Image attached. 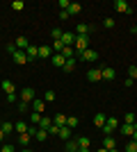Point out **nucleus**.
<instances>
[{
    "instance_id": "nucleus-1",
    "label": "nucleus",
    "mask_w": 137,
    "mask_h": 152,
    "mask_svg": "<svg viewBox=\"0 0 137 152\" xmlns=\"http://www.w3.org/2000/svg\"><path fill=\"white\" fill-rule=\"evenodd\" d=\"M117 129H119V121L114 118V116H110V118L105 121V125H103V134H105V136H112Z\"/></svg>"
},
{
    "instance_id": "nucleus-2",
    "label": "nucleus",
    "mask_w": 137,
    "mask_h": 152,
    "mask_svg": "<svg viewBox=\"0 0 137 152\" xmlns=\"http://www.w3.org/2000/svg\"><path fill=\"white\" fill-rule=\"evenodd\" d=\"M78 57L82 59V61H96V59H98V52H96V50H89V48H87V50L78 52Z\"/></svg>"
},
{
    "instance_id": "nucleus-3",
    "label": "nucleus",
    "mask_w": 137,
    "mask_h": 152,
    "mask_svg": "<svg viewBox=\"0 0 137 152\" xmlns=\"http://www.w3.org/2000/svg\"><path fill=\"white\" fill-rule=\"evenodd\" d=\"M19 98H21V102H27V104H30V102L34 100V89H32V86H25V89L21 91Z\"/></svg>"
},
{
    "instance_id": "nucleus-4",
    "label": "nucleus",
    "mask_w": 137,
    "mask_h": 152,
    "mask_svg": "<svg viewBox=\"0 0 137 152\" xmlns=\"http://www.w3.org/2000/svg\"><path fill=\"white\" fill-rule=\"evenodd\" d=\"M114 9H117L119 14H130L133 12V7H128L126 0H114Z\"/></svg>"
},
{
    "instance_id": "nucleus-5",
    "label": "nucleus",
    "mask_w": 137,
    "mask_h": 152,
    "mask_svg": "<svg viewBox=\"0 0 137 152\" xmlns=\"http://www.w3.org/2000/svg\"><path fill=\"white\" fill-rule=\"evenodd\" d=\"M101 77L110 82V80H114V77H117V70H114V68H110V66H105V68H101Z\"/></svg>"
},
{
    "instance_id": "nucleus-6",
    "label": "nucleus",
    "mask_w": 137,
    "mask_h": 152,
    "mask_svg": "<svg viewBox=\"0 0 137 152\" xmlns=\"http://www.w3.org/2000/svg\"><path fill=\"white\" fill-rule=\"evenodd\" d=\"M50 64H53V66H55V68H64V64H66V59L62 57V55H59V52H55V55H53V57H50Z\"/></svg>"
},
{
    "instance_id": "nucleus-7",
    "label": "nucleus",
    "mask_w": 137,
    "mask_h": 152,
    "mask_svg": "<svg viewBox=\"0 0 137 152\" xmlns=\"http://www.w3.org/2000/svg\"><path fill=\"white\" fill-rule=\"evenodd\" d=\"M87 43H89V41H87V37H76V52H82V50H87Z\"/></svg>"
},
{
    "instance_id": "nucleus-8",
    "label": "nucleus",
    "mask_w": 137,
    "mask_h": 152,
    "mask_svg": "<svg viewBox=\"0 0 137 152\" xmlns=\"http://www.w3.org/2000/svg\"><path fill=\"white\" fill-rule=\"evenodd\" d=\"M91 32V25H87V23H80V25H76V37H87Z\"/></svg>"
},
{
    "instance_id": "nucleus-9",
    "label": "nucleus",
    "mask_w": 137,
    "mask_h": 152,
    "mask_svg": "<svg viewBox=\"0 0 137 152\" xmlns=\"http://www.w3.org/2000/svg\"><path fill=\"white\" fill-rule=\"evenodd\" d=\"M14 61L19 64V66L27 64V55H25V50H16V52H14Z\"/></svg>"
},
{
    "instance_id": "nucleus-10",
    "label": "nucleus",
    "mask_w": 137,
    "mask_h": 152,
    "mask_svg": "<svg viewBox=\"0 0 137 152\" xmlns=\"http://www.w3.org/2000/svg\"><path fill=\"white\" fill-rule=\"evenodd\" d=\"M87 80L89 82H101L103 77H101V68H91L89 73H87Z\"/></svg>"
},
{
    "instance_id": "nucleus-11",
    "label": "nucleus",
    "mask_w": 137,
    "mask_h": 152,
    "mask_svg": "<svg viewBox=\"0 0 137 152\" xmlns=\"http://www.w3.org/2000/svg\"><path fill=\"white\" fill-rule=\"evenodd\" d=\"M44 107H46L44 98H34V100H32V109L37 111V114H44Z\"/></svg>"
},
{
    "instance_id": "nucleus-12",
    "label": "nucleus",
    "mask_w": 137,
    "mask_h": 152,
    "mask_svg": "<svg viewBox=\"0 0 137 152\" xmlns=\"http://www.w3.org/2000/svg\"><path fill=\"white\" fill-rule=\"evenodd\" d=\"M119 132L124 134V136H133V134H135V125H128V123H124V125H119Z\"/></svg>"
},
{
    "instance_id": "nucleus-13",
    "label": "nucleus",
    "mask_w": 137,
    "mask_h": 152,
    "mask_svg": "<svg viewBox=\"0 0 137 152\" xmlns=\"http://www.w3.org/2000/svg\"><path fill=\"white\" fill-rule=\"evenodd\" d=\"M62 43L64 45L76 43V32H64V34H62Z\"/></svg>"
},
{
    "instance_id": "nucleus-14",
    "label": "nucleus",
    "mask_w": 137,
    "mask_h": 152,
    "mask_svg": "<svg viewBox=\"0 0 137 152\" xmlns=\"http://www.w3.org/2000/svg\"><path fill=\"white\" fill-rule=\"evenodd\" d=\"M14 45H16L19 50H27V48H30V41H27L25 37H19L16 41H14Z\"/></svg>"
},
{
    "instance_id": "nucleus-15",
    "label": "nucleus",
    "mask_w": 137,
    "mask_h": 152,
    "mask_svg": "<svg viewBox=\"0 0 137 152\" xmlns=\"http://www.w3.org/2000/svg\"><path fill=\"white\" fill-rule=\"evenodd\" d=\"M25 55H27V61H32V59L39 57V48H37V45H30V48L25 50Z\"/></svg>"
},
{
    "instance_id": "nucleus-16",
    "label": "nucleus",
    "mask_w": 137,
    "mask_h": 152,
    "mask_svg": "<svg viewBox=\"0 0 137 152\" xmlns=\"http://www.w3.org/2000/svg\"><path fill=\"white\" fill-rule=\"evenodd\" d=\"M59 55H62L64 59H73V55H76V48H71V45H64Z\"/></svg>"
},
{
    "instance_id": "nucleus-17",
    "label": "nucleus",
    "mask_w": 137,
    "mask_h": 152,
    "mask_svg": "<svg viewBox=\"0 0 137 152\" xmlns=\"http://www.w3.org/2000/svg\"><path fill=\"white\" fill-rule=\"evenodd\" d=\"M103 148H105V150H114V148H117L114 136H105V139H103Z\"/></svg>"
},
{
    "instance_id": "nucleus-18",
    "label": "nucleus",
    "mask_w": 137,
    "mask_h": 152,
    "mask_svg": "<svg viewBox=\"0 0 137 152\" xmlns=\"http://www.w3.org/2000/svg\"><path fill=\"white\" fill-rule=\"evenodd\" d=\"M0 86H2V91H5L7 95H9V93H16V91H14V82H9V80H2Z\"/></svg>"
},
{
    "instance_id": "nucleus-19",
    "label": "nucleus",
    "mask_w": 137,
    "mask_h": 152,
    "mask_svg": "<svg viewBox=\"0 0 137 152\" xmlns=\"http://www.w3.org/2000/svg\"><path fill=\"white\" fill-rule=\"evenodd\" d=\"M53 125L64 127V125H66V116H64V114H55V116H53Z\"/></svg>"
},
{
    "instance_id": "nucleus-20",
    "label": "nucleus",
    "mask_w": 137,
    "mask_h": 152,
    "mask_svg": "<svg viewBox=\"0 0 137 152\" xmlns=\"http://www.w3.org/2000/svg\"><path fill=\"white\" fill-rule=\"evenodd\" d=\"M66 12H69V16H73V14H80V12H82V5H80V2H71Z\"/></svg>"
},
{
    "instance_id": "nucleus-21",
    "label": "nucleus",
    "mask_w": 137,
    "mask_h": 152,
    "mask_svg": "<svg viewBox=\"0 0 137 152\" xmlns=\"http://www.w3.org/2000/svg\"><path fill=\"white\" fill-rule=\"evenodd\" d=\"M78 150H80V145H78V141H76V139L66 141V152H78Z\"/></svg>"
},
{
    "instance_id": "nucleus-22",
    "label": "nucleus",
    "mask_w": 137,
    "mask_h": 152,
    "mask_svg": "<svg viewBox=\"0 0 137 152\" xmlns=\"http://www.w3.org/2000/svg\"><path fill=\"white\" fill-rule=\"evenodd\" d=\"M57 136H59V139H64V141H69V139H71V127H59V134H57Z\"/></svg>"
},
{
    "instance_id": "nucleus-23",
    "label": "nucleus",
    "mask_w": 137,
    "mask_h": 152,
    "mask_svg": "<svg viewBox=\"0 0 137 152\" xmlns=\"http://www.w3.org/2000/svg\"><path fill=\"white\" fill-rule=\"evenodd\" d=\"M34 139L44 143V141L48 139V129H41V127H37V134H34Z\"/></svg>"
},
{
    "instance_id": "nucleus-24",
    "label": "nucleus",
    "mask_w": 137,
    "mask_h": 152,
    "mask_svg": "<svg viewBox=\"0 0 137 152\" xmlns=\"http://www.w3.org/2000/svg\"><path fill=\"white\" fill-rule=\"evenodd\" d=\"M105 121H107V118H105V114H96V116H94V125H96V127H101V129H103Z\"/></svg>"
},
{
    "instance_id": "nucleus-25",
    "label": "nucleus",
    "mask_w": 137,
    "mask_h": 152,
    "mask_svg": "<svg viewBox=\"0 0 137 152\" xmlns=\"http://www.w3.org/2000/svg\"><path fill=\"white\" fill-rule=\"evenodd\" d=\"M64 73H73V70H76V59H66V64H64Z\"/></svg>"
},
{
    "instance_id": "nucleus-26",
    "label": "nucleus",
    "mask_w": 137,
    "mask_h": 152,
    "mask_svg": "<svg viewBox=\"0 0 137 152\" xmlns=\"http://www.w3.org/2000/svg\"><path fill=\"white\" fill-rule=\"evenodd\" d=\"M50 125H53V118H48V116H41V123H39L41 129H50Z\"/></svg>"
},
{
    "instance_id": "nucleus-27",
    "label": "nucleus",
    "mask_w": 137,
    "mask_h": 152,
    "mask_svg": "<svg viewBox=\"0 0 137 152\" xmlns=\"http://www.w3.org/2000/svg\"><path fill=\"white\" fill-rule=\"evenodd\" d=\"M78 118H76V116H66V127H71V129H76V127H78Z\"/></svg>"
},
{
    "instance_id": "nucleus-28",
    "label": "nucleus",
    "mask_w": 137,
    "mask_h": 152,
    "mask_svg": "<svg viewBox=\"0 0 137 152\" xmlns=\"http://www.w3.org/2000/svg\"><path fill=\"white\" fill-rule=\"evenodd\" d=\"M27 127H30V125H25V123H23V121H19V123H16V125H14V129H16V132H19V134H25V132H27Z\"/></svg>"
},
{
    "instance_id": "nucleus-29",
    "label": "nucleus",
    "mask_w": 137,
    "mask_h": 152,
    "mask_svg": "<svg viewBox=\"0 0 137 152\" xmlns=\"http://www.w3.org/2000/svg\"><path fill=\"white\" fill-rule=\"evenodd\" d=\"M39 57L41 59H48V57H50V48H48V45H41V48H39Z\"/></svg>"
},
{
    "instance_id": "nucleus-30",
    "label": "nucleus",
    "mask_w": 137,
    "mask_h": 152,
    "mask_svg": "<svg viewBox=\"0 0 137 152\" xmlns=\"http://www.w3.org/2000/svg\"><path fill=\"white\" fill-rule=\"evenodd\" d=\"M12 7H14V12H21V9H25V2L23 0H14Z\"/></svg>"
},
{
    "instance_id": "nucleus-31",
    "label": "nucleus",
    "mask_w": 137,
    "mask_h": 152,
    "mask_svg": "<svg viewBox=\"0 0 137 152\" xmlns=\"http://www.w3.org/2000/svg\"><path fill=\"white\" fill-rule=\"evenodd\" d=\"M126 152H137V141H128V143H126Z\"/></svg>"
},
{
    "instance_id": "nucleus-32",
    "label": "nucleus",
    "mask_w": 137,
    "mask_h": 152,
    "mask_svg": "<svg viewBox=\"0 0 137 152\" xmlns=\"http://www.w3.org/2000/svg\"><path fill=\"white\" fill-rule=\"evenodd\" d=\"M30 139H32V136H30V134H21V136H19V143H21V145H27V143H30Z\"/></svg>"
},
{
    "instance_id": "nucleus-33",
    "label": "nucleus",
    "mask_w": 137,
    "mask_h": 152,
    "mask_svg": "<svg viewBox=\"0 0 137 152\" xmlns=\"http://www.w3.org/2000/svg\"><path fill=\"white\" fill-rule=\"evenodd\" d=\"M76 141H78V145H80V148H89V139H87V136H78Z\"/></svg>"
},
{
    "instance_id": "nucleus-34",
    "label": "nucleus",
    "mask_w": 137,
    "mask_h": 152,
    "mask_svg": "<svg viewBox=\"0 0 137 152\" xmlns=\"http://www.w3.org/2000/svg\"><path fill=\"white\" fill-rule=\"evenodd\" d=\"M62 34H64V32L59 30V27H55V30H53V41H62Z\"/></svg>"
},
{
    "instance_id": "nucleus-35",
    "label": "nucleus",
    "mask_w": 137,
    "mask_h": 152,
    "mask_svg": "<svg viewBox=\"0 0 137 152\" xmlns=\"http://www.w3.org/2000/svg\"><path fill=\"white\" fill-rule=\"evenodd\" d=\"M44 102H55V93H53V91H46L44 93Z\"/></svg>"
},
{
    "instance_id": "nucleus-36",
    "label": "nucleus",
    "mask_w": 137,
    "mask_h": 152,
    "mask_svg": "<svg viewBox=\"0 0 137 152\" xmlns=\"http://www.w3.org/2000/svg\"><path fill=\"white\" fill-rule=\"evenodd\" d=\"M135 121H137V116H135V114H126V116H124V123H128V125H133Z\"/></svg>"
},
{
    "instance_id": "nucleus-37",
    "label": "nucleus",
    "mask_w": 137,
    "mask_h": 152,
    "mask_svg": "<svg viewBox=\"0 0 137 152\" xmlns=\"http://www.w3.org/2000/svg\"><path fill=\"white\" fill-rule=\"evenodd\" d=\"M0 129H2L5 134H9V132H14V125H12V123H2V127H0Z\"/></svg>"
},
{
    "instance_id": "nucleus-38",
    "label": "nucleus",
    "mask_w": 137,
    "mask_h": 152,
    "mask_svg": "<svg viewBox=\"0 0 137 152\" xmlns=\"http://www.w3.org/2000/svg\"><path fill=\"white\" fill-rule=\"evenodd\" d=\"M128 77H130V80H137V66H130V68H128Z\"/></svg>"
},
{
    "instance_id": "nucleus-39",
    "label": "nucleus",
    "mask_w": 137,
    "mask_h": 152,
    "mask_svg": "<svg viewBox=\"0 0 137 152\" xmlns=\"http://www.w3.org/2000/svg\"><path fill=\"white\" fill-rule=\"evenodd\" d=\"M62 48H64L62 41H53V50H55V52H62Z\"/></svg>"
},
{
    "instance_id": "nucleus-40",
    "label": "nucleus",
    "mask_w": 137,
    "mask_h": 152,
    "mask_svg": "<svg viewBox=\"0 0 137 152\" xmlns=\"http://www.w3.org/2000/svg\"><path fill=\"white\" fill-rule=\"evenodd\" d=\"M16 109H19L21 114H27V102H19V104H16Z\"/></svg>"
},
{
    "instance_id": "nucleus-41",
    "label": "nucleus",
    "mask_w": 137,
    "mask_h": 152,
    "mask_svg": "<svg viewBox=\"0 0 137 152\" xmlns=\"http://www.w3.org/2000/svg\"><path fill=\"white\" fill-rule=\"evenodd\" d=\"M0 152H14V145H9V143H5V145L0 148Z\"/></svg>"
},
{
    "instance_id": "nucleus-42",
    "label": "nucleus",
    "mask_w": 137,
    "mask_h": 152,
    "mask_svg": "<svg viewBox=\"0 0 137 152\" xmlns=\"http://www.w3.org/2000/svg\"><path fill=\"white\" fill-rule=\"evenodd\" d=\"M48 134H59V127H57V125H50V129H48Z\"/></svg>"
},
{
    "instance_id": "nucleus-43",
    "label": "nucleus",
    "mask_w": 137,
    "mask_h": 152,
    "mask_svg": "<svg viewBox=\"0 0 137 152\" xmlns=\"http://www.w3.org/2000/svg\"><path fill=\"white\" fill-rule=\"evenodd\" d=\"M16 50H19V48H16V45H14V43H9V45H7V52H12V55H14V52H16Z\"/></svg>"
},
{
    "instance_id": "nucleus-44",
    "label": "nucleus",
    "mask_w": 137,
    "mask_h": 152,
    "mask_svg": "<svg viewBox=\"0 0 137 152\" xmlns=\"http://www.w3.org/2000/svg\"><path fill=\"white\" fill-rule=\"evenodd\" d=\"M16 98H19L16 93H9V95H7V102H12V104H14V100H16Z\"/></svg>"
},
{
    "instance_id": "nucleus-45",
    "label": "nucleus",
    "mask_w": 137,
    "mask_h": 152,
    "mask_svg": "<svg viewBox=\"0 0 137 152\" xmlns=\"http://www.w3.org/2000/svg\"><path fill=\"white\" fill-rule=\"evenodd\" d=\"M103 25H105V27H114V20H112V18H105Z\"/></svg>"
},
{
    "instance_id": "nucleus-46",
    "label": "nucleus",
    "mask_w": 137,
    "mask_h": 152,
    "mask_svg": "<svg viewBox=\"0 0 137 152\" xmlns=\"http://www.w3.org/2000/svg\"><path fill=\"white\" fill-rule=\"evenodd\" d=\"M2 141H5V132H2V129H0V143H2Z\"/></svg>"
},
{
    "instance_id": "nucleus-47",
    "label": "nucleus",
    "mask_w": 137,
    "mask_h": 152,
    "mask_svg": "<svg viewBox=\"0 0 137 152\" xmlns=\"http://www.w3.org/2000/svg\"><path fill=\"white\" fill-rule=\"evenodd\" d=\"M78 152H89V148H80V150Z\"/></svg>"
},
{
    "instance_id": "nucleus-48",
    "label": "nucleus",
    "mask_w": 137,
    "mask_h": 152,
    "mask_svg": "<svg viewBox=\"0 0 137 152\" xmlns=\"http://www.w3.org/2000/svg\"><path fill=\"white\" fill-rule=\"evenodd\" d=\"M133 32H135V34H137V23H135V25H133Z\"/></svg>"
},
{
    "instance_id": "nucleus-49",
    "label": "nucleus",
    "mask_w": 137,
    "mask_h": 152,
    "mask_svg": "<svg viewBox=\"0 0 137 152\" xmlns=\"http://www.w3.org/2000/svg\"><path fill=\"white\" fill-rule=\"evenodd\" d=\"M21 152H32V150H27V148H23V150H21Z\"/></svg>"
},
{
    "instance_id": "nucleus-50",
    "label": "nucleus",
    "mask_w": 137,
    "mask_h": 152,
    "mask_svg": "<svg viewBox=\"0 0 137 152\" xmlns=\"http://www.w3.org/2000/svg\"><path fill=\"white\" fill-rule=\"evenodd\" d=\"M96 152H107V150H105V148H101V150H96Z\"/></svg>"
},
{
    "instance_id": "nucleus-51",
    "label": "nucleus",
    "mask_w": 137,
    "mask_h": 152,
    "mask_svg": "<svg viewBox=\"0 0 137 152\" xmlns=\"http://www.w3.org/2000/svg\"><path fill=\"white\" fill-rule=\"evenodd\" d=\"M107 152H119V150H117V148H114V150H107Z\"/></svg>"
},
{
    "instance_id": "nucleus-52",
    "label": "nucleus",
    "mask_w": 137,
    "mask_h": 152,
    "mask_svg": "<svg viewBox=\"0 0 137 152\" xmlns=\"http://www.w3.org/2000/svg\"><path fill=\"white\" fill-rule=\"evenodd\" d=\"M133 125H135V129H137V121H135V123H133Z\"/></svg>"
},
{
    "instance_id": "nucleus-53",
    "label": "nucleus",
    "mask_w": 137,
    "mask_h": 152,
    "mask_svg": "<svg viewBox=\"0 0 137 152\" xmlns=\"http://www.w3.org/2000/svg\"><path fill=\"white\" fill-rule=\"evenodd\" d=\"M0 127H2V121H0Z\"/></svg>"
}]
</instances>
